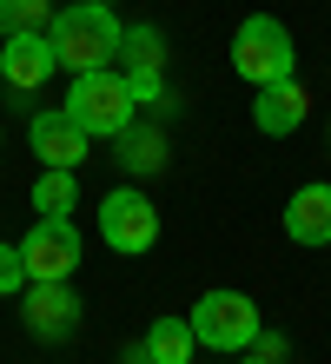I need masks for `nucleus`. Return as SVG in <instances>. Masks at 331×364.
<instances>
[{"label":"nucleus","instance_id":"9","mask_svg":"<svg viewBox=\"0 0 331 364\" xmlns=\"http://www.w3.org/2000/svg\"><path fill=\"white\" fill-rule=\"evenodd\" d=\"M53 40L47 33H7L0 40V80H7L14 93H33V87H47L53 80Z\"/></svg>","mask_w":331,"mask_h":364},{"label":"nucleus","instance_id":"16","mask_svg":"<svg viewBox=\"0 0 331 364\" xmlns=\"http://www.w3.org/2000/svg\"><path fill=\"white\" fill-rule=\"evenodd\" d=\"M53 27V0H0V40L7 33H47Z\"/></svg>","mask_w":331,"mask_h":364},{"label":"nucleus","instance_id":"3","mask_svg":"<svg viewBox=\"0 0 331 364\" xmlns=\"http://www.w3.org/2000/svg\"><path fill=\"white\" fill-rule=\"evenodd\" d=\"M232 73L246 87H272V80H292L298 73V47H292V27L278 14H246L232 33Z\"/></svg>","mask_w":331,"mask_h":364},{"label":"nucleus","instance_id":"11","mask_svg":"<svg viewBox=\"0 0 331 364\" xmlns=\"http://www.w3.org/2000/svg\"><path fill=\"white\" fill-rule=\"evenodd\" d=\"M27 139H33V159H47V166H66V173H73V166L86 159V139L73 119L66 113H33V126H27Z\"/></svg>","mask_w":331,"mask_h":364},{"label":"nucleus","instance_id":"1","mask_svg":"<svg viewBox=\"0 0 331 364\" xmlns=\"http://www.w3.org/2000/svg\"><path fill=\"white\" fill-rule=\"evenodd\" d=\"M53 60L66 73H100V67H113L120 60V40H126V20L113 7H86V0H66V7L53 14Z\"/></svg>","mask_w":331,"mask_h":364},{"label":"nucleus","instance_id":"18","mask_svg":"<svg viewBox=\"0 0 331 364\" xmlns=\"http://www.w3.org/2000/svg\"><path fill=\"white\" fill-rule=\"evenodd\" d=\"M238 364H272V358H238Z\"/></svg>","mask_w":331,"mask_h":364},{"label":"nucleus","instance_id":"14","mask_svg":"<svg viewBox=\"0 0 331 364\" xmlns=\"http://www.w3.org/2000/svg\"><path fill=\"white\" fill-rule=\"evenodd\" d=\"M73 205H80V173H66V166H47V173L33 179V212H40V219H66Z\"/></svg>","mask_w":331,"mask_h":364},{"label":"nucleus","instance_id":"10","mask_svg":"<svg viewBox=\"0 0 331 364\" xmlns=\"http://www.w3.org/2000/svg\"><path fill=\"white\" fill-rule=\"evenodd\" d=\"M285 239L292 245H331V186H298L285 199Z\"/></svg>","mask_w":331,"mask_h":364},{"label":"nucleus","instance_id":"7","mask_svg":"<svg viewBox=\"0 0 331 364\" xmlns=\"http://www.w3.org/2000/svg\"><path fill=\"white\" fill-rule=\"evenodd\" d=\"M20 265H27V278H73V265H80L73 219H40L27 239H20Z\"/></svg>","mask_w":331,"mask_h":364},{"label":"nucleus","instance_id":"8","mask_svg":"<svg viewBox=\"0 0 331 364\" xmlns=\"http://www.w3.org/2000/svg\"><path fill=\"white\" fill-rule=\"evenodd\" d=\"M305 113H312V93L298 87V73H292V80H272V87L252 93V126H258L265 139H292L298 126H305Z\"/></svg>","mask_w":331,"mask_h":364},{"label":"nucleus","instance_id":"19","mask_svg":"<svg viewBox=\"0 0 331 364\" xmlns=\"http://www.w3.org/2000/svg\"><path fill=\"white\" fill-rule=\"evenodd\" d=\"M86 7H113V0H86Z\"/></svg>","mask_w":331,"mask_h":364},{"label":"nucleus","instance_id":"13","mask_svg":"<svg viewBox=\"0 0 331 364\" xmlns=\"http://www.w3.org/2000/svg\"><path fill=\"white\" fill-rule=\"evenodd\" d=\"M113 146H120V166H126L132 179H152V173L166 166V139H159V126H140V119H132Z\"/></svg>","mask_w":331,"mask_h":364},{"label":"nucleus","instance_id":"4","mask_svg":"<svg viewBox=\"0 0 331 364\" xmlns=\"http://www.w3.org/2000/svg\"><path fill=\"white\" fill-rule=\"evenodd\" d=\"M186 325H192V338H199L206 351H252L258 331H265V318H258V305H252L246 291L219 285V291H206V298L186 311Z\"/></svg>","mask_w":331,"mask_h":364},{"label":"nucleus","instance_id":"6","mask_svg":"<svg viewBox=\"0 0 331 364\" xmlns=\"http://www.w3.org/2000/svg\"><path fill=\"white\" fill-rule=\"evenodd\" d=\"M20 311H27V331L40 345H66L80 331V298H73V278H27L20 291Z\"/></svg>","mask_w":331,"mask_h":364},{"label":"nucleus","instance_id":"15","mask_svg":"<svg viewBox=\"0 0 331 364\" xmlns=\"http://www.w3.org/2000/svg\"><path fill=\"white\" fill-rule=\"evenodd\" d=\"M192 351H199V338H192L186 318H159V325L146 331V358L152 364H192Z\"/></svg>","mask_w":331,"mask_h":364},{"label":"nucleus","instance_id":"12","mask_svg":"<svg viewBox=\"0 0 331 364\" xmlns=\"http://www.w3.org/2000/svg\"><path fill=\"white\" fill-rule=\"evenodd\" d=\"M113 67H120L126 80H166V33H159V27H126Z\"/></svg>","mask_w":331,"mask_h":364},{"label":"nucleus","instance_id":"17","mask_svg":"<svg viewBox=\"0 0 331 364\" xmlns=\"http://www.w3.org/2000/svg\"><path fill=\"white\" fill-rule=\"evenodd\" d=\"M27 291V265H20V245H0V298Z\"/></svg>","mask_w":331,"mask_h":364},{"label":"nucleus","instance_id":"2","mask_svg":"<svg viewBox=\"0 0 331 364\" xmlns=\"http://www.w3.org/2000/svg\"><path fill=\"white\" fill-rule=\"evenodd\" d=\"M60 113L73 119L86 139H120L126 126L140 119V100H132V87H126L120 67H100V73H73Z\"/></svg>","mask_w":331,"mask_h":364},{"label":"nucleus","instance_id":"5","mask_svg":"<svg viewBox=\"0 0 331 364\" xmlns=\"http://www.w3.org/2000/svg\"><path fill=\"white\" fill-rule=\"evenodd\" d=\"M100 239H106V252H126V259L152 252V245H159V205H152L140 186L106 192V199H100Z\"/></svg>","mask_w":331,"mask_h":364}]
</instances>
